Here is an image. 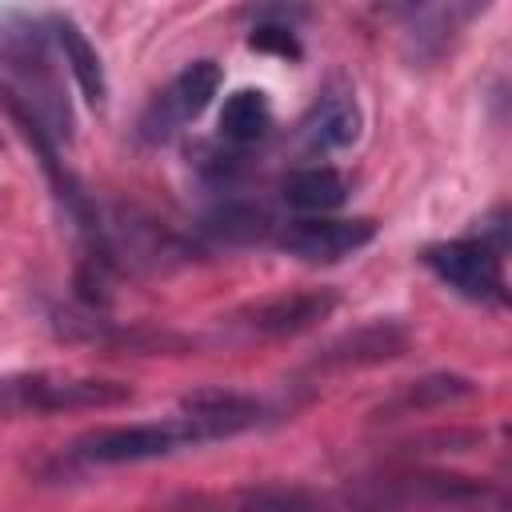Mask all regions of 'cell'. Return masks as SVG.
<instances>
[{
  "label": "cell",
  "instance_id": "cell-1",
  "mask_svg": "<svg viewBox=\"0 0 512 512\" xmlns=\"http://www.w3.org/2000/svg\"><path fill=\"white\" fill-rule=\"evenodd\" d=\"M0 64L4 84L40 116V124L52 132V140H72V108L64 100V88L56 80V68L48 60V20H16L0 32Z\"/></svg>",
  "mask_w": 512,
  "mask_h": 512
},
{
  "label": "cell",
  "instance_id": "cell-17",
  "mask_svg": "<svg viewBox=\"0 0 512 512\" xmlns=\"http://www.w3.org/2000/svg\"><path fill=\"white\" fill-rule=\"evenodd\" d=\"M252 48H276L280 56H300V44L292 40V28H256L252 32Z\"/></svg>",
  "mask_w": 512,
  "mask_h": 512
},
{
  "label": "cell",
  "instance_id": "cell-12",
  "mask_svg": "<svg viewBox=\"0 0 512 512\" xmlns=\"http://www.w3.org/2000/svg\"><path fill=\"white\" fill-rule=\"evenodd\" d=\"M476 392V384L460 372H428L420 380H408L400 384L376 412L372 420L384 424V420H404V416H420V412H432V408H444V404H456V400H468Z\"/></svg>",
  "mask_w": 512,
  "mask_h": 512
},
{
  "label": "cell",
  "instance_id": "cell-14",
  "mask_svg": "<svg viewBox=\"0 0 512 512\" xmlns=\"http://www.w3.org/2000/svg\"><path fill=\"white\" fill-rule=\"evenodd\" d=\"M280 192L300 212H332V208H340L348 200V180L328 164H312V168L288 172Z\"/></svg>",
  "mask_w": 512,
  "mask_h": 512
},
{
  "label": "cell",
  "instance_id": "cell-15",
  "mask_svg": "<svg viewBox=\"0 0 512 512\" xmlns=\"http://www.w3.org/2000/svg\"><path fill=\"white\" fill-rule=\"evenodd\" d=\"M272 128V108L260 88H236L220 108V136L228 144H256Z\"/></svg>",
  "mask_w": 512,
  "mask_h": 512
},
{
  "label": "cell",
  "instance_id": "cell-13",
  "mask_svg": "<svg viewBox=\"0 0 512 512\" xmlns=\"http://www.w3.org/2000/svg\"><path fill=\"white\" fill-rule=\"evenodd\" d=\"M48 36H52L56 48L64 52V64L72 68V76H76L84 100L100 108L104 96H108V80H104V64H100L96 48L88 44V36H84V32L76 28V20H68V16H52V20H48Z\"/></svg>",
  "mask_w": 512,
  "mask_h": 512
},
{
  "label": "cell",
  "instance_id": "cell-7",
  "mask_svg": "<svg viewBox=\"0 0 512 512\" xmlns=\"http://www.w3.org/2000/svg\"><path fill=\"white\" fill-rule=\"evenodd\" d=\"M376 236V224L368 216H356V220H332V216H312V220H292L276 244L296 256V260H308V264H336L352 252H360L364 244H372Z\"/></svg>",
  "mask_w": 512,
  "mask_h": 512
},
{
  "label": "cell",
  "instance_id": "cell-3",
  "mask_svg": "<svg viewBox=\"0 0 512 512\" xmlns=\"http://www.w3.org/2000/svg\"><path fill=\"white\" fill-rule=\"evenodd\" d=\"M204 444L196 424L176 412L168 420H148V424H120V428H96L72 444V456L84 464H140V460H160L180 448Z\"/></svg>",
  "mask_w": 512,
  "mask_h": 512
},
{
  "label": "cell",
  "instance_id": "cell-6",
  "mask_svg": "<svg viewBox=\"0 0 512 512\" xmlns=\"http://www.w3.org/2000/svg\"><path fill=\"white\" fill-rule=\"evenodd\" d=\"M336 308V292L332 288H304V292H280L268 296L260 304H248L232 316V328L244 336H296L316 328L320 320H328V312Z\"/></svg>",
  "mask_w": 512,
  "mask_h": 512
},
{
  "label": "cell",
  "instance_id": "cell-11",
  "mask_svg": "<svg viewBox=\"0 0 512 512\" xmlns=\"http://www.w3.org/2000/svg\"><path fill=\"white\" fill-rule=\"evenodd\" d=\"M356 136H360V108H356L352 92H324L296 128V144L308 156L340 152Z\"/></svg>",
  "mask_w": 512,
  "mask_h": 512
},
{
  "label": "cell",
  "instance_id": "cell-10",
  "mask_svg": "<svg viewBox=\"0 0 512 512\" xmlns=\"http://www.w3.org/2000/svg\"><path fill=\"white\" fill-rule=\"evenodd\" d=\"M180 412L196 424V432H200L204 444L224 440V436H236V432H248L256 424H264V416H268V408L256 396L228 392V388L192 392V396L180 400Z\"/></svg>",
  "mask_w": 512,
  "mask_h": 512
},
{
  "label": "cell",
  "instance_id": "cell-9",
  "mask_svg": "<svg viewBox=\"0 0 512 512\" xmlns=\"http://www.w3.org/2000/svg\"><path fill=\"white\" fill-rule=\"evenodd\" d=\"M160 512H320V500L296 484H244L228 492L180 496Z\"/></svg>",
  "mask_w": 512,
  "mask_h": 512
},
{
  "label": "cell",
  "instance_id": "cell-2",
  "mask_svg": "<svg viewBox=\"0 0 512 512\" xmlns=\"http://www.w3.org/2000/svg\"><path fill=\"white\" fill-rule=\"evenodd\" d=\"M136 392L124 380L104 376H60V372H32V376H4L0 380V420L12 416H52V412H92V408H120Z\"/></svg>",
  "mask_w": 512,
  "mask_h": 512
},
{
  "label": "cell",
  "instance_id": "cell-16",
  "mask_svg": "<svg viewBox=\"0 0 512 512\" xmlns=\"http://www.w3.org/2000/svg\"><path fill=\"white\" fill-rule=\"evenodd\" d=\"M272 228L268 212L260 204H224L220 212L208 216V232L224 244H248V240H260L264 232Z\"/></svg>",
  "mask_w": 512,
  "mask_h": 512
},
{
  "label": "cell",
  "instance_id": "cell-8",
  "mask_svg": "<svg viewBox=\"0 0 512 512\" xmlns=\"http://www.w3.org/2000/svg\"><path fill=\"white\" fill-rule=\"evenodd\" d=\"M408 328L400 320H372V324H360L344 336H336L332 344H324L308 372H348V368H372V364H384V360H396L404 356L408 348Z\"/></svg>",
  "mask_w": 512,
  "mask_h": 512
},
{
  "label": "cell",
  "instance_id": "cell-5",
  "mask_svg": "<svg viewBox=\"0 0 512 512\" xmlns=\"http://www.w3.org/2000/svg\"><path fill=\"white\" fill-rule=\"evenodd\" d=\"M220 88V64L216 60H192L144 112L140 120V132L144 140H168L180 124H188L192 116H200L212 96Z\"/></svg>",
  "mask_w": 512,
  "mask_h": 512
},
{
  "label": "cell",
  "instance_id": "cell-4",
  "mask_svg": "<svg viewBox=\"0 0 512 512\" xmlns=\"http://www.w3.org/2000/svg\"><path fill=\"white\" fill-rule=\"evenodd\" d=\"M424 264L460 296L480 300V304H504L508 300V280L500 252L488 240H448L432 244L424 252Z\"/></svg>",
  "mask_w": 512,
  "mask_h": 512
}]
</instances>
